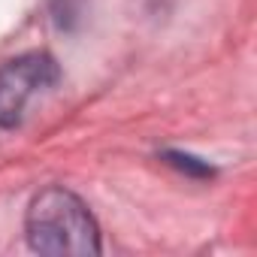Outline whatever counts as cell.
<instances>
[{"label": "cell", "instance_id": "3957f363", "mask_svg": "<svg viewBox=\"0 0 257 257\" xmlns=\"http://www.w3.org/2000/svg\"><path fill=\"white\" fill-rule=\"evenodd\" d=\"M167 161L170 164H176V167H182V170H191V173H200V176H206V173H212L206 164H197L194 158H185V155H167Z\"/></svg>", "mask_w": 257, "mask_h": 257}, {"label": "cell", "instance_id": "7a4b0ae2", "mask_svg": "<svg viewBox=\"0 0 257 257\" xmlns=\"http://www.w3.org/2000/svg\"><path fill=\"white\" fill-rule=\"evenodd\" d=\"M58 61L46 52H31L4 64L0 67V127H19L28 106L43 91L58 85Z\"/></svg>", "mask_w": 257, "mask_h": 257}, {"label": "cell", "instance_id": "6da1fadb", "mask_svg": "<svg viewBox=\"0 0 257 257\" xmlns=\"http://www.w3.org/2000/svg\"><path fill=\"white\" fill-rule=\"evenodd\" d=\"M25 230L31 248L40 254L52 257L100 254V230L88 206L64 188H46L31 200Z\"/></svg>", "mask_w": 257, "mask_h": 257}]
</instances>
